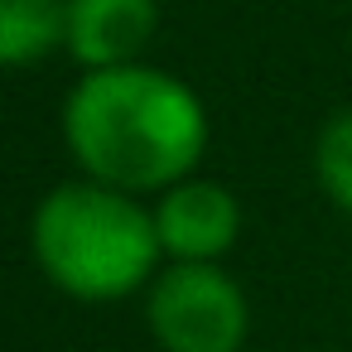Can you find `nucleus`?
I'll return each mask as SVG.
<instances>
[{
    "label": "nucleus",
    "mask_w": 352,
    "mask_h": 352,
    "mask_svg": "<svg viewBox=\"0 0 352 352\" xmlns=\"http://www.w3.org/2000/svg\"><path fill=\"white\" fill-rule=\"evenodd\" d=\"M314 169H318V184L323 193L352 217V111H338L318 145H314Z\"/></svg>",
    "instance_id": "nucleus-7"
},
{
    "label": "nucleus",
    "mask_w": 352,
    "mask_h": 352,
    "mask_svg": "<svg viewBox=\"0 0 352 352\" xmlns=\"http://www.w3.org/2000/svg\"><path fill=\"white\" fill-rule=\"evenodd\" d=\"M30 246L39 270L82 304L135 294L164 256L155 212L140 208L135 193L107 188L97 179L49 188L34 208Z\"/></svg>",
    "instance_id": "nucleus-2"
},
{
    "label": "nucleus",
    "mask_w": 352,
    "mask_h": 352,
    "mask_svg": "<svg viewBox=\"0 0 352 352\" xmlns=\"http://www.w3.org/2000/svg\"><path fill=\"white\" fill-rule=\"evenodd\" d=\"M68 39V0H0V68L49 58Z\"/></svg>",
    "instance_id": "nucleus-6"
},
{
    "label": "nucleus",
    "mask_w": 352,
    "mask_h": 352,
    "mask_svg": "<svg viewBox=\"0 0 352 352\" xmlns=\"http://www.w3.org/2000/svg\"><path fill=\"white\" fill-rule=\"evenodd\" d=\"M63 140L87 179L121 193H164L193 179L208 150L198 92L160 68L82 73L63 102Z\"/></svg>",
    "instance_id": "nucleus-1"
},
{
    "label": "nucleus",
    "mask_w": 352,
    "mask_h": 352,
    "mask_svg": "<svg viewBox=\"0 0 352 352\" xmlns=\"http://www.w3.org/2000/svg\"><path fill=\"white\" fill-rule=\"evenodd\" d=\"M145 318L164 352H241L251 304L217 261H169L150 280Z\"/></svg>",
    "instance_id": "nucleus-3"
},
{
    "label": "nucleus",
    "mask_w": 352,
    "mask_h": 352,
    "mask_svg": "<svg viewBox=\"0 0 352 352\" xmlns=\"http://www.w3.org/2000/svg\"><path fill=\"white\" fill-rule=\"evenodd\" d=\"M155 232L169 261H222L241 232V203L212 179H184L160 193Z\"/></svg>",
    "instance_id": "nucleus-4"
},
{
    "label": "nucleus",
    "mask_w": 352,
    "mask_h": 352,
    "mask_svg": "<svg viewBox=\"0 0 352 352\" xmlns=\"http://www.w3.org/2000/svg\"><path fill=\"white\" fill-rule=\"evenodd\" d=\"M160 6L155 0H68V39L63 49L82 63V73L140 63L155 39Z\"/></svg>",
    "instance_id": "nucleus-5"
}]
</instances>
